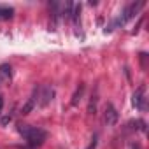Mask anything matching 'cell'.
Segmentation results:
<instances>
[{"mask_svg": "<svg viewBox=\"0 0 149 149\" xmlns=\"http://www.w3.org/2000/svg\"><path fill=\"white\" fill-rule=\"evenodd\" d=\"M39 104V88H33V91H32V95L28 97V100H26V104L21 107V114L23 116H26V114H30L32 111H33V107Z\"/></svg>", "mask_w": 149, "mask_h": 149, "instance_id": "5", "label": "cell"}, {"mask_svg": "<svg viewBox=\"0 0 149 149\" xmlns=\"http://www.w3.org/2000/svg\"><path fill=\"white\" fill-rule=\"evenodd\" d=\"M132 102H133V105H135L139 111H144V109H146V86H144V84L135 90V93H133V97H132Z\"/></svg>", "mask_w": 149, "mask_h": 149, "instance_id": "4", "label": "cell"}, {"mask_svg": "<svg viewBox=\"0 0 149 149\" xmlns=\"http://www.w3.org/2000/svg\"><path fill=\"white\" fill-rule=\"evenodd\" d=\"M97 104H98V93L95 91L93 95H91V100H90V105H88V112L90 114H97Z\"/></svg>", "mask_w": 149, "mask_h": 149, "instance_id": "9", "label": "cell"}, {"mask_svg": "<svg viewBox=\"0 0 149 149\" xmlns=\"http://www.w3.org/2000/svg\"><path fill=\"white\" fill-rule=\"evenodd\" d=\"M83 93H84V84H79V88L76 90V93L72 95V100H70V105H74L76 107L79 102H81V98H83Z\"/></svg>", "mask_w": 149, "mask_h": 149, "instance_id": "8", "label": "cell"}, {"mask_svg": "<svg viewBox=\"0 0 149 149\" xmlns=\"http://www.w3.org/2000/svg\"><path fill=\"white\" fill-rule=\"evenodd\" d=\"M14 11L11 7H0V19H11Z\"/></svg>", "mask_w": 149, "mask_h": 149, "instance_id": "10", "label": "cell"}, {"mask_svg": "<svg viewBox=\"0 0 149 149\" xmlns=\"http://www.w3.org/2000/svg\"><path fill=\"white\" fill-rule=\"evenodd\" d=\"M2 107H4V98H2V95H0V114H2Z\"/></svg>", "mask_w": 149, "mask_h": 149, "instance_id": "13", "label": "cell"}, {"mask_svg": "<svg viewBox=\"0 0 149 149\" xmlns=\"http://www.w3.org/2000/svg\"><path fill=\"white\" fill-rule=\"evenodd\" d=\"M88 149H95V142H93V144H91V146H90Z\"/></svg>", "mask_w": 149, "mask_h": 149, "instance_id": "14", "label": "cell"}, {"mask_svg": "<svg viewBox=\"0 0 149 149\" xmlns=\"http://www.w3.org/2000/svg\"><path fill=\"white\" fill-rule=\"evenodd\" d=\"M18 132L25 137V140L28 142L30 147H39L44 144V140L47 139V132L44 128L39 126H32V125H19Z\"/></svg>", "mask_w": 149, "mask_h": 149, "instance_id": "1", "label": "cell"}, {"mask_svg": "<svg viewBox=\"0 0 149 149\" xmlns=\"http://www.w3.org/2000/svg\"><path fill=\"white\" fill-rule=\"evenodd\" d=\"M54 97V90L51 86H44L42 90H39V105L40 107H46Z\"/></svg>", "mask_w": 149, "mask_h": 149, "instance_id": "6", "label": "cell"}, {"mask_svg": "<svg viewBox=\"0 0 149 149\" xmlns=\"http://www.w3.org/2000/svg\"><path fill=\"white\" fill-rule=\"evenodd\" d=\"M142 7H144V2L130 4V6H128V7H126V9H125L123 13H121V16H119V18H118V19H116V21H114V23H112V25H111L109 28H107V30L111 32V30H112L114 26H118V25H125V23H126L128 19H132V18H133V16H135V14H137V13H139L140 9H142ZM107 30H105V32H107Z\"/></svg>", "mask_w": 149, "mask_h": 149, "instance_id": "2", "label": "cell"}, {"mask_svg": "<svg viewBox=\"0 0 149 149\" xmlns=\"http://www.w3.org/2000/svg\"><path fill=\"white\" fill-rule=\"evenodd\" d=\"M130 149H140V144H137V142H133V144L130 146Z\"/></svg>", "mask_w": 149, "mask_h": 149, "instance_id": "12", "label": "cell"}, {"mask_svg": "<svg viewBox=\"0 0 149 149\" xmlns=\"http://www.w3.org/2000/svg\"><path fill=\"white\" fill-rule=\"evenodd\" d=\"M11 81H13V68L9 63H2L0 65V83L9 84Z\"/></svg>", "mask_w": 149, "mask_h": 149, "instance_id": "7", "label": "cell"}, {"mask_svg": "<svg viewBox=\"0 0 149 149\" xmlns=\"http://www.w3.org/2000/svg\"><path fill=\"white\" fill-rule=\"evenodd\" d=\"M11 121H13V116H11V114H9V116H4L2 119H0V123H2L4 126H6V125H9Z\"/></svg>", "mask_w": 149, "mask_h": 149, "instance_id": "11", "label": "cell"}, {"mask_svg": "<svg viewBox=\"0 0 149 149\" xmlns=\"http://www.w3.org/2000/svg\"><path fill=\"white\" fill-rule=\"evenodd\" d=\"M118 119H119V114H118L116 107L112 104H107L105 109H104V123H105V126H114L118 123Z\"/></svg>", "mask_w": 149, "mask_h": 149, "instance_id": "3", "label": "cell"}]
</instances>
